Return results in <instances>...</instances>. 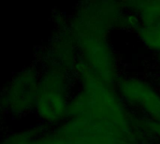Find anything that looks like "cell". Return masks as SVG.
Wrapping results in <instances>:
<instances>
[{"label":"cell","mask_w":160,"mask_h":144,"mask_svg":"<svg viewBox=\"0 0 160 144\" xmlns=\"http://www.w3.org/2000/svg\"><path fill=\"white\" fill-rule=\"evenodd\" d=\"M3 144H139L130 125L97 119L90 115L73 118L50 133L28 131L7 139Z\"/></svg>","instance_id":"1"},{"label":"cell","mask_w":160,"mask_h":144,"mask_svg":"<svg viewBox=\"0 0 160 144\" xmlns=\"http://www.w3.org/2000/svg\"><path fill=\"white\" fill-rule=\"evenodd\" d=\"M74 36L87 61V66L106 84L113 83L116 77L114 59L104 35L74 31Z\"/></svg>","instance_id":"2"},{"label":"cell","mask_w":160,"mask_h":144,"mask_svg":"<svg viewBox=\"0 0 160 144\" xmlns=\"http://www.w3.org/2000/svg\"><path fill=\"white\" fill-rule=\"evenodd\" d=\"M65 81L59 71H51L38 83L36 108L41 119L55 122L68 115Z\"/></svg>","instance_id":"3"},{"label":"cell","mask_w":160,"mask_h":144,"mask_svg":"<svg viewBox=\"0 0 160 144\" xmlns=\"http://www.w3.org/2000/svg\"><path fill=\"white\" fill-rule=\"evenodd\" d=\"M121 95L130 103L141 107L153 120L160 122V96L146 82L128 79L119 82Z\"/></svg>","instance_id":"4"},{"label":"cell","mask_w":160,"mask_h":144,"mask_svg":"<svg viewBox=\"0 0 160 144\" xmlns=\"http://www.w3.org/2000/svg\"><path fill=\"white\" fill-rule=\"evenodd\" d=\"M38 83L30 71L22 72L12 82L7 94V105L14 113H22L36 107Z\"/></svg>","instance_id":"5"},{"label":"cell","mask_w":160,"mask_h":144,"mask_svg":"<svg viewBox=\"0 0 160 144\" xmlns=\"http://www.w3.org/2000/svg\"><path fill=\"white\" fill-rule=\"evenodd\" d=\"M127 4L139 12L143 26L160 30V1H135Z\"/></svg>","instance_id":"6"},{"label":"cell","mask_w":160,"mask_h":144,"mask_svg":"<svg viewBox=\"0 0 160 144\" xmlns=\"http://www.w3.org/2000/svg\"><path fill=\"white\" fill-rule=\"evenodd\" d=\"M138 36L143 44L151 50L160 51V30L140 26L138 27Z\"/></svg>","instance_id":"7"},{"label":"cell","mask_w":160,"mask_h":144,"mask_svg":"<svg viewBox=\"0 0 160 144\" xmlns=\"http://www.w3.org/2000/svg\"><path fill=\"white\" fill-rule=\"evenodd\" d=\"M140 124L144 129L152 133H155L160 137V122H157L155 120H150V121L145 120V121L140 122Z\"/></svg>","instance_id":"8"}]
</instances>
